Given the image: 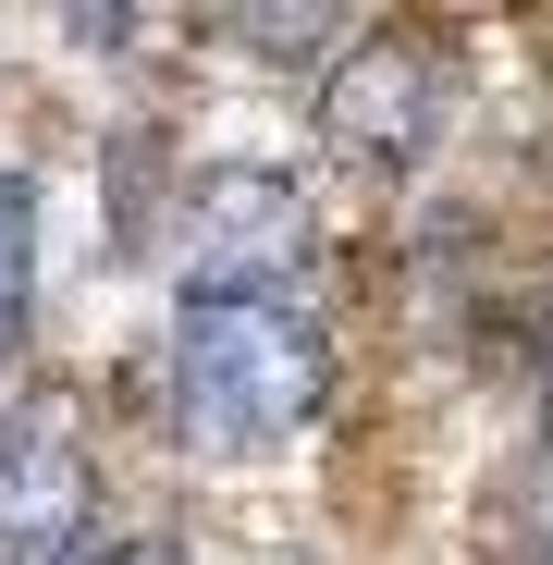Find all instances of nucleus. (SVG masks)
I'll use <instances>...</instances> for the list:
<instances>
[{
  "mask_svg": "<svg viewBox=\"0 0 553 565\" xmlns=\"http://www.w3.org/2000/svg\"><path fill=\"white\" fill-rule=\"evenodd\" d=\"M443 111H455V62H443L430 38H406V25L357 38V50L332 62V86H320V124H332V148H357V160H418V148L443 136Z\"/></svg>",
  "mask_w": 553,
  "mask_h": 565,
  "instance_id": "obj_3",
  "label": "nucleus"
},
{
  "mask_svg": "<svg viewBox=\"0 0 553 565\" xmlns=\"http://www.w3.org/2000/svg\"><path fill=\"white\" fill-rule=\"evenodd\" d=\"M332 25H344V13H246V0H234V13H210V38H246L258 62H320Z\"/></svg>",
  "mask_w": 553,
  "mask_h": 565,
  "instance_id": "obj_5",
  "label": "nucleus"
},
{
  "mask_svg": "<svg viewBox=\"0 0 553 565\" xmlns=\"http://www.w3.org/2000/svg\"><path fill=\"white\" fill-rule=\"evenodd\" d=\"M124 565H184V553H124Z\"/></svg>",
  "mask_w": 553,
  "mask_h": 565,
  "instance_id": "obj_6",
  "label": "nucleus"
},
{
  "mask_svg": "<svg viewBox=\"0 0 553 565\" xmlns=\"http://www.w3.org/2000/svg\"><path fill=\"white\" fill-rule=\"evenodd\" d=\"M332 406V332L296 282H184L172 308V430L184 455L258 467Z\"/></svg>",
  "mask_w": 553,
  "mask_h": 565,
  "instance_id": "obj_1",
  "label": "nucleus"
},
{
  "mask_svg": "<svg viewBox=\"0 0 553 565\" xmlns=\"http://www.w3.org/2000/svg\"><path fill=\"white\" fill-rule=\"evenodd\" d=\"M99 541V467L74 443V406L38 394L0 418V565H74Z\"/></svg>",
  "mask_w": 553,
  "mask_h": 565,
  "instance_id": "obj_2",
  "label": "nucleus"
},
{
  "mask_svg": "<svg viewBox=\"0 0 553 565\" xmlns=\"http://www.w3.org/2000/svg\"><path fill=\"white\" fill-rule=\"evenodd\" d=\"M25 308H38V198H25V172L0 160V369L25 344Z\"/></svg>",
  "mask_w": 553,
  "mask_h": 565,
  "instance_id": "obj_4",
  "label": "nucleus"
}]
</instances>
